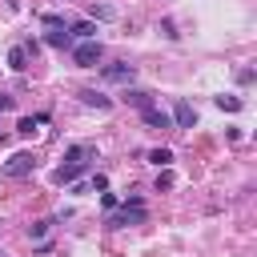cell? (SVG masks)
I'll return each mask as SVG.
<instances>
[{"label":"cell","instance_id":"7c38bea8","mask_svg":"<svg viewBox=\"0 0 257 257\" xmlns=\"http://www.w3.org/2000/svg\"><path fill=\"white\" fill-rule=\"evenodd\" d=\"M8 68H12V72H24V68H28V52H24V44H12V48H8Z\"/></svg>","mask_w":257,"mask_h":257},{"label":"cell","instance_id":"44dd1931","mask_svg":"<svg viewBox=\"0 0 257 257\" xmlns=\"http://www.w3.org/2000/svg\"><path fill=\"white\" fill-rule=\"evenodd\" d=\"M88 189H100V193H104V189H108V177H104V173H92V181H88Z\"/></svg>","mask_w":257,"mask_h":257},{"label":"cell","instance_id":"7a4b0ae2","mask_svg":"<svg viewBox=\"0 0 257 257\" xmlns=\"http://www.w3.org/2000/svg\"><path fill=\"white\" fill-rule=\"evenodd\" d=\"M72 60H76L80 68H96V64H100V40H80V44H72Z\"/></svg>","mask_w":257,"mask_h":257},{"label":"cell","instance_id":"ffe728a7","mask_svg":"<svg viewBox=\"0 0 257 257\" xmlns=\"http://www.w3.org/2000/svg\"><path fill=\"white\" fill-rule=\"evenodd\" d=\"M44 28H68V24H64V16H56V12H48V16H44Z\"/></svg>","mask_w":257,"mask_h":257},{"label":"cell","instance_id":"52a82bcc","mask_svg":"<svg viewBox=\"0 0 257 257\" xmlns=\"http://www.w3.org/2000/svg\"><path fill=\"white\" fill-rule=\"evenodd\" d=\"M64 161H68V165H88V161H96V145H88V141H84V145H72V149L64 153Z\"/></svg>","mask_w":257,"mask_h":257},{"label":"cell","instance_id":"8fae6325","mask_svg":"<svg viewBox=\"0 0 257 257\" xmlns=\"http://www.w3.org/2000/svg\"><path fill=\"white\" fill-rule=\"evenodd\" d=\"M68 32H72V40H96V24L92 20H76V24H68Z\"/></svg>","mask_w":257,"mask_h":257},{"label":"cell","instance_id":"ba28073f","mask_svg":"<svg viewBox=\"0 0 257 257\" xmlns=\"http://www.w3.org/2000/svg\"><path fill=\"white\" fill-rule=\"evenodd\" d=\"M124 104H133V108H153V92H145V88H124Z\"/></svg>","mask_w":257,"mask_h":257},{"label":"cell","instance_id":"2e32d148","mask_svg":"<svg viewBox=\"0 0 257 257\" xmlns=\"http://www.w3.org/2000/svg\"><path fill=\"white\" fill-rule=\"evenodd\" d=\"M149 161H153L157 169H169V161H173V153H169V149H149Z\"/></svg>","mask_w":257,"mask_h":257},{"label":"cell","instance_id":"9c48e42d","mask_svg":"<svg viewBox=\"0 0 257 257\" xmlns=\"http://www.w3.org/2000/svg\"><path fill=\"white\" fill-rule=\"evenodd\" d=\"M80 173H84V165H68V161H64V165L52 173V181H56V185H72V181H80Z\"/></svg>","mask_w":257,"mask_h":257},{"label":"cell","instance_id":"e0dca14e","mask_svg":"<svg viewBox=\"0 0 257 257\" xmlns=\"http://www.w3.org/2000/svg\"><path fill=\"white\" fill-rule=\"evenodd\" d=\"M112 16H116V12H112L108 4H92V24H96V20H112Z\"/></svg>","mask_w":257,"mask_h":257},{"label":"cell","instance_id":"30bf717a","mask_svg":"<svg viewBox=\"0 0 257 257\" xmlns=\"http://www.w3.org/2000/svg\"><path fill=\"white\" fill-rule=\"evenodd\" d=\"M44 40H48L52 48H72V44H76L68 28H48V32H44Z\"/></svg>","mask_w":257,"mask_h":257},{"label":"cell","instance_id":"5bb4252c","mask_svg":"<svg viewBox=\"0 0 257 257\" xmlns=\"http://www.w3.org/2000/svg\"><path fill=\"white\" fill-rule=\"evenodd\" d=\"M44 120H48L44 112H40V116H20V120H16V133H20V137H32V133H36Z\"/></svg>","mask_w":257,"mask_h":257},{"label":"cell","instance_id":"4fadbf2b","mask_svg":"<svg viewBox=\"0 0 257 257\" xmlns=\"http://www.w3.org/2000/svg\"><path fill=\"white\" fill-rule=\"evenodd\" d=\"M80 104L100 108V112H104V108H112V100H108V96H100V92H92V88H84V92H80Z\"/></svg>","mask_w":257,"mask_h":257},{"label":"cell","instance_id":"d6986e66","mask_svg":"<svg viewBox=\"0 0 257 257\" xmlns=\"http://www.w3.org/2000/svg\"><path fill=\"white\" fill-rule=\"evenodd\" d=\"M173 185H177V177H173L169 169H161V173H157V189H173Z\"/></svg>","mask_w":257,"mask_h":257},{"label":"cell","instance_id":"3957f363","mask_svg":"<svg viewBox=\"0 0 257 257\" xmlns=\"http://www.w3.org/2000/svg\"><path fill=\"white\" fill-rule=\"evenodd\" d=\"M145 221V205H124V209H116V213H108V229H124V225H141Z\"/></svg>","mask_w":257,"mask_h":257},{"label":"cell","instance_id":"6da1fadb","mask_svg":"<svg viewBox=\"0 0 257 257\" xmlns=\"http://www.w3.org/2000/svg\"><path fill=\"white\" fill-rule=\"evenodd\" d=\"M32 169H36V157H32L28 149H20V153H12V157H8L4 165H0V173H4V177H28Z\"/></svg>","mask_w":257,"mask_h":257},{"label":"cell","instance_id":"8992f818","mask_svg":"<svg viewBox=\"0 0 257 257\" xmlns=\"http://www.w3.org/2000/svg\"><path fill=\"white\" fill-rule=\"evenodd\" d=\"M173 120H177V128H193V124H197V108H193L189 100H177V104H173Z\"/></svg>","mask_w":257,"mask_h":257},{"label":"cell","instance_id":"5b68a950","mask_svg":"<svg viewBox=\"0 0 257 257\" xmlns=\"http://www.w3.org/2000/svg\"><path fill=\"white\" fill-rule=\"evenodd\" d=\"M141 120H145L149 128H157V133H165V128H173V116H169L165 108H157V104H153V108H145V112H141Z\"/></svg>","mask_w":257,"mask_h":257},{"label":"cell","instance_id":"ac0fdd59","mask_svg":"<svg viewBox=\"0 0 257 257\" xmlns=\"http://www.w3.org/2000/svg\"><path fill=\"white\" fill-rule=\"evenodd\" d=\"M48 229H52V221H36V225L28 229V237H36V241H44V237H48Z\"/></svg>","mask_w":257,"mask_h":257},{"label":"cell","instance_id":"9a60e30c","mask_svg":"<svg viewBox=\"0 0 257 257\" xmlns=\"http://www.w3.org/2000/svg\"><path fill=\"white\" fill-rule=\"evenodd\" d=\"M217 108H225V112H241V108H245V100H241V96H225V92H221V96H217Z\"/></svg>","mask_w":257,"mask_h":257},{"label":"cell","instance_id":"277c9868","mask_svg":"<svg viewBox=\"0 0 257 257\" xmlns=\"http://www.w3.org/2000/svg\"><path fill=\"white\" fill-rule=\"evenodd\" d=\"M100 76H104L108 84H124V88H128L137 72H133V64H104V68H100Z\"/></svg>","mask_w":257,"mask_h":257}]
</instances>
